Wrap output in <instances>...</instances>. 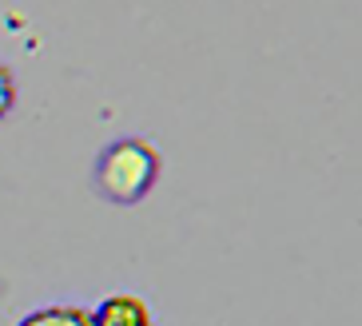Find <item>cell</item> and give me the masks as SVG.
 Wrapping results in <instances>:
<instances>
[{"instance_id": "6da1fadb", "label": "cell", "mask_w": 362, "mask_h": 326, "mask_svg": "<svg viewBox=\"0 0 362 326\" xmlns=\"http://www.w3.org/2000/svg\"><path fill=\"white\" fill-rule=\"evenodd\" d=\"M163 175V151L148 136H119L104 144L92 163V191L112 207H136Z\"/></svg>"}, {"instance_id": "277c9868", "label": "cell", "mask_w": 362, "mask_h": 326, "mask_svg": "<svg viewBox=\"0 0 362 326\" xmlns=\"http://www.w3.org/2000/svg\"><path fill=\"white\" fill-rule=\"evenodd\" d=\"M12 107H16V76L8 64H0V120H8Z\"/></svg>"}, {"instance_id": "3957f363", "label": "cell", "mask_w": 362, "mask_h": 326, "mask_svg": "<svg viewBox=\"0 0 362 326\" xmlns=\"http://www.w3.org/2000/svg\"><path fill=\"white\" fill-rule=\"evenodd\" d=\"M21 326H96V322H92V310L60 303V306H40L33 315H24Z\"/></svg>"}, {"instance_id": "7a4b0ae2", "label": "cell", "mask_w": 362, "mask_h": 326, "mask_svg": "<svg viewBox=\"0 0 362 326\" xmlns=\"http://www.w3.org/2000/svg\"><path fill=\"white\" fill-rule=\"evenodd\" d=\"M92 322L96 326H156V310L144 295H132V291H116V295H104L100 306L92 310Z\"/></svg>"}]
</instances>
